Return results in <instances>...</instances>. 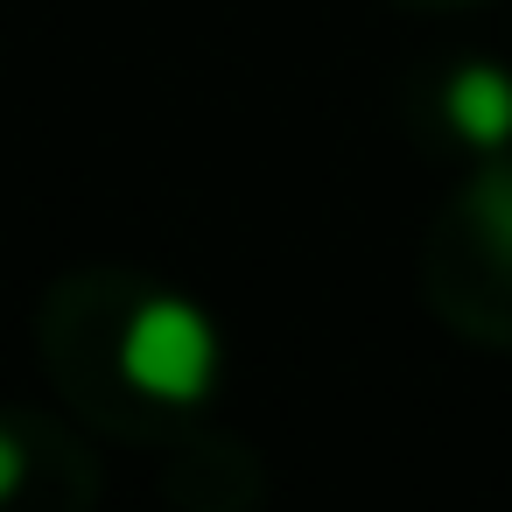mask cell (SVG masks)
Returning <instances> with one entry per match:
<instances>
[{
  "label": "cell",
  "mask_w": 512,
  "mask_h": 512,
  "mask_svg": "<svg viewBox=\"0 0 512 512\" xmlns=\"http://www.w3.org/2000/svg\"><path fill=\"white\" fill-rule=\"evenodd\" d=\"M120 372L148 400H197L218 372V337L190 302H148L120 337Z\"/></svg>",
  "instance_id": "1"
},
{
  "label": "cell",
  "mask_w": 512,
  "mask_h": 512,
  "mask_svg": "<svg viewBox=\"0 0 512 512\" xmlns=\"http://www.w3.org/2000/svg\"><path fill=\"white\" fill-rule=\"evenodd\" d=\"M442 106H449V120H456L463 141H477V148L512 141V78L498 64H463L449 78V99Z\"/></svg>",
  "instance_id": "2"
},
{
  "label": "cell",
  "mask_w": 512,
  "mask_h": 512,
  "mask_svg": "<svg viewBox=\"0 0 512 512\" xmlns=\"http://www.w3.org/2000/svg\"><path fill=\"white\" fill-rule=\"evenodd\" d=\"M484 211H491V225H498V239L512 246V197H484Z\"/></svg>",
  "instance_id": "4"
},
{
  "label": "cell",
  "mask_w": 512,
  "mask_h": 512,
  "mask_svg": "<svg viewBox=\"0 0 512 512\" xmlns=\"http://www.w3.org/2000/svg\"><path fill=\"white\" fill-rule=\"evenodd\" d=\"M15 484H22V442H15V435H0V498H8Z\"/></svg>",
  "instance_id": "3"
}]
</instances>
